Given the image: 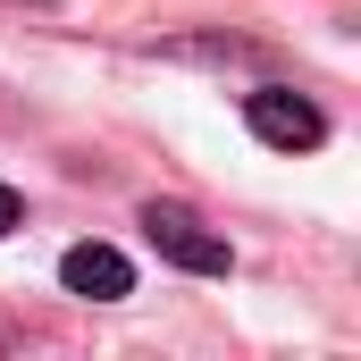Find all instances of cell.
<instances>
[{
  "instance_id": "obj_1",
  "label": "cell",
  "mask_w": 361,
  "mask_h": 361,
  "mask_svg": "<svg viewBox=\"0 0 361 361\" xmlns=\"http://www.w3.org/2000/svg\"><path fill=\"white\" fill-rule=\"evenodd\" d=\"M135 227L152 235V252H160L169 269H193V277H227V269H235L227 235H219V227H202L185 202H143V219H135Z\"/></svg>"
},
{
  "instance_id": "obj_4",
  "label": "cell",
  "mask_w": 361,
  "mask_h": 361,
  "mask_svg": "<svg viewBox=\"0 0 361 361\" xmlns=\"http://www.w3.org/2000/svg\"><path fill=\"white\" fill-rule=\"evenodd\" d=\"M17 219H25V202H17V193H8V185H0V235H8V227H17Z\"/></svg>"
},
{
  "instance_id": "obj_5",
  "label": "cell",
  "mask_w": 361,
  "mask_h": 361,
  "mask_svg": "<svg viewBox=\"0 0 361 361\" xmlns=\"http://www.w3.org/2000/svg\"><path fill=\"white\" fill-rule=\"evenodd\" d=\"M0 345H8V336H0Z\"/></svg>"
},
{
  "instance_id": "obj_2",
  "label": "cell",
  "mask_w": 361,
  "mask_h": 361,
  "mask_svg": "<svg viewBox=\"0 0 361 361\" xmlns=\"http://www.w3.org/2000/svg\"><path fill=\"white\" fill-rule=\"evenodd\" d=\"M244 126L269 143V152H319L328 143V109L294 85H252L244 92Z\"/></svg>"
},
{
  "instance_id": "obj_3",
  "label": "cell",
  "mask_w": 361,
  "mask_h": 361,
  "mask_svg": "<svg viewBox=\"0 0 361 361\" xmlns=\"http://www.w3.org/2000/svg\"><path fill=\"white\" fill-rule=\"evenodd\" d=\"M59 286H68L76 302H126V294H135V261H126L118 244H68V252H59Z\"/></svg>"
}]
</instances>
